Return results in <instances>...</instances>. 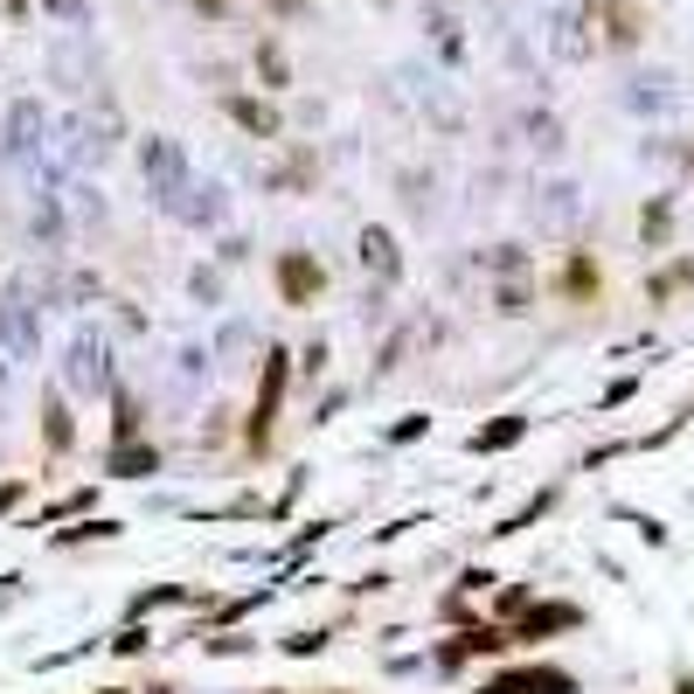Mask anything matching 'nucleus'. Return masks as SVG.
Wrapping results in <instances>:
<instances>
[{
	"label": "nucleus",
	"instance_id": "obj_1",
	"mask_svg": "<svg viewBox=\"0 0 694 694\" xmlns=\"http://www.w3.org/2000/svg\"><path fill=\"white\" fill-rule=\"evenodd\" d=\"M139 174H146L153 209H160V216H174V209H182V195H188V182H195V174H188V153H182V139H160V133H153V139H139Z\"/></svg>",
	"mask_w": 694,
	"mask_h": 694
},
{
	"label": "nucleus",
	"instance_id": "obj_2",
	"mask_svg": "<svg viewBox=\"0 0 694 694\" xmlns=\"http://www.w3.org/2000/svg\"><path fill=\"white\" fill-rule=\"evenodd\" d=\"M63 382H70L76 396H105V390H112V341H105L97 327H84V333L70 341V354H63Z\"/></svg>",
	"mask_w": 694,
	"mask_h": 694
},
{
	"label": "nucleus",
	"instance_id": "obj_3",
	"mask_svg": "<svg viewBox=\"0 0 694 694\" xmlns=\"http://www.w3.org/2000/svg\"><path fill=\"white\" fill-rule=\"evenodd\" d=\"M0 348H8L14 362H35L42 354V313H35L29 286H8V299H0Z\"/></svg>",
	"mask_w": 694,
	"mask_h": 694
},
{
	"label": "nucleus",
	"instance_id": "obj_4",
	"mask_svg": "<svg viewBox=\"0 0 694 694\" xmlns=\"http://www.w3.org/2000/svg\"><path fill=\"white\" fill-rule=\"evenodd\" d=\"M286 375H292V354L271 348L265 382H257V410H250V445H271V417H278V396H286Z\"/></svg>",
	"mask_w": 694,
	"mask_h": 694
},
{
	"label": "nucleus",
	"instance_id": "obj_5",
	"mask_svg": "<svg viewBox=\"0 0 694 694\" xmlns=\"http://www.w3.org/2000/svg\"><path fill=\"white\" fill-rule=\"evenodd\" d=\"M278 292H286V305H313L327 292V271L305 250H286V257H278Z\"/></svg>",
	"mask_w": 694,
	"mask_h": 694
},
{
	"label": "nucleus",
	"instance_id": "obj_6",
	"mask_svg": "<svg viewBox=\"0 0 694 694\" xmlns=\"http://www.w3.org/2000/svg\"><path fill=\"white\" fill-rule=\"evenodd\" d=\"M174 222H188V229H216V222H229V188H222V182H188Z\"/></svg>",
	"mask_w": 694,
	"mask_h": 694
},
{
	"label": "nucleus",
	"instance_id": "obj_7",
	"mask_svg": "<svg viewBox=\"0 0 694 694\" xmlns=\"http://www.w3.org/2000/svg\"><path fill=\"white\" fill-rule=\"evenodd\" d=\"M354 250H362V271L375 278V286H396V278H403V250H396V237H390V229H362V237H354Z\"/></svg>",
	"mask_w": 694,
	"mask_h": 694
},
{
	"label": "nucleus",
	"instance_id": "obj_8",
	"mask_svg": "<svg viewBox=\"0 0 694 694\" xmlns=\"http://www.w3.org/2000/svg\"><path fill=\"white\" fill-rule=\"evenodd\" d=\"M479 694H577V681L562 674V666H521V674H500V681H486Z\"/></svg>",
	"mask_w": 694,
	"mask_h": 694
},
{
	"label": "nucleus",
	"instance_id": "obj_9",
	"mask_svg": "<svg viewBox=\"0 0 694 694\" xmlns=\"http://www.w3.org/2000/svg\"><path fill=\"white\" fill-rule=\"evenodd\" d=\"M577 216H583V201H577L570 182H549L542 201H535V222H542V229H577Z\"/></svg>",
	"mask_w": 694,
	"mask_h": 694
},
{
	"label": "nucleus",
	"instance_id": "obj_10",
	"mask_svg": "<svg viewBox=\"0 0 694 694\" xmlns=\"http://www.w3.org/2000/svg\"><path fill=\"white\" fill-rule=\"evenodd\" d=\"M105 473H112V479H146V473H160V452L139 445V438H118L112 458H105Z\"/></svg>",
	"mask_w": 694,
	"mask_h": 694
},
{
	"label": "nucleus",
	"instance_id": "obj_11",
	"mask_svg": "<svg viewBox=\"0 0 694 694\" xmlns=\"http://www.w3.org/2000/svg\"><path fill=\"white\" fill-rule=\"evenodd\" d=\"M250 354H257V327H250V320H222V327H216V362H222V369H244Z\"/></svg>",
	"mask_w": 694,
	"mask_h": 694
},
{
	"label": "nucleus",
	"instance_id": "obj_12",
	"mask_svg": "<svg viewBox=\"0 0 694 694\" xmlns=\"http://www.w3.org/2000/svg\"><path fill=\"white\" fill-rule=\"evenodd\" d=\"M500 646H507V632H494V625H473V632H458L452 646H438L431 660H438V666H458V660H473V653H500Z\"/></svg>",
	"mask_w": 694,
	"mask_h": 694
},
{
	"label": "nucleus",
	"instance_id": "obj_13",
	"mask_svg": "<svg viewBox=\"0 0 694 694\" xmlns=\"http://www.w3.org/2000/svg\"><path fill=\"white\" fill-rule=\"evenodd\" d=\"M222 112L237 118V125H244L250 139H278V112H271V105H257V97H229Z\"/></svg>",
	"mask_w": 694,
	"mask_h": 694
},
{
	"label": "nucleus",
	"instance_id": "obj_14",
	"mask_svg": "<svg viewBox=\"0 0 694 694\" xmlns=\"http://www.w3.org/2000/svg\"><path fill=\"white\" fill-rule=\"evenodd\" d=\"M29 229H35V244H42V250H56V244L70 237V222H63V209H56V195H35Z\"/></svg>",
	"mask_w": 694,
	"mask_h": 694
},
{
	"label": "nucleus",
	"instance_id": "obj_15",
	"mask_svg": "<svg viewBox=\"0 0 694 694\" xmlns=\"http://www.w3.org/2000/svg\"><path fill=\"white\" fill-rule=\"evenodd\" d=\"M528 438V417H500V424H479L473 438H466V452H507V445H521Z\"/></svg>",
	"mask_w": 694,
	"mask_h": 694
},
{
	"label": "nucleus",
	"instance_id": "obj_16",
	"mask_svg": "<svg viewBox=\"0 0 694 694\" xmlns=\"http://www.w3.org/2000/svg\"><path fill=\"white\" fill-rule=\"evenodd\" d=\"M209 362H216V348H182V354H174V390L195 396L201 382H209Z\"/></svg>",
	"mask_w": 694,
	"mask_h": 694
},
{
	"label": "nucleus",
	"instance_id": "obj_17",
	"mask_svg": "<svg viewBox=\"0 0 694 694\" xmlns=\"http://www.w3.org/2000/svg\"><path fill=\"white\" fill-rule=\"evenodd\" d=\"M570 625H583V611H577V604H542V611H528V619H521V639H542V632H570Z\"/></svg>",
	"mask_w": 694,
	"mask_h": 694
},
{
	"label": "nucleus",
	"instance_id": "obj_18",
	"mask_svg": "<svg viewBox=\"0 0 694 694\" xmlns=\"http://www.w3.org/2000/svg\"><path fill=\"white\" fill-rule=\"evenodd\" d=\"M42 438H49V452H70V438H76V431H70V410H63L56 396L42 403Z\"/></svg>",
	"mask_w": 694,
	"mask_h": 694
},
{
	"label": "nucleus",
	"instance_id": "obj_19",
	"mask_svg": "<svg viewBox=\"0 0 694 694\" xmlns=\"http://www.w3.org/2000/svg\"><path fill=\"white\" fill-rule=\"evenodd\" d=\"M479 265L494 271V278H521V271H528V257H521V244H494V250L479 257Z\"/></svg>",
	"mask_w": 694,
	"mask_h": 694
},
{
	"label": "nucleus",
	"instance_id": "obj_20",
	"mask_svg": "<svg viewBox=\"0 0 694 694\" xmlns=\"http://www.w3.org/2000/svg\"><path fill=\"white\" fill-rule=\"evenodd\" d=\"M160 604H195V590H182V583H160V590H139L133 598V611L146 619V611H160Z\"/></svg>",
	"mask_w": 694,
	"mask_h": 694
},
{
	"label": "nucleus",
	"instance_id": "obj_21",
	"mask_svg": "<svg viewBox=\"0 0 694 694\" xmlns=\"http://www.w3.org/2000/svg\"><path fill=\"white\" fill-rule=\"evenodd\" d=\"M188 299H195V305H222V278H216L209 265L188 271Z\"/></svg>",
	"mask_w": 694,
	"mask_h": 694
},
{
	"label": "nucleus",
	"instance_id": "obj_22",
	"mask_svg": "<svg viewBox=\"0 0 694 694\" xmlns=\"http://www.w3.org/2000/svg\"><path fill=\"white\" fill-rule=\"evenodd\" d=\"M112 535H125L118 521H105V514H97V521H84V528H63L56 542H112Z\"/></svg>",
	"mask_w": 694,
	"mask_h": 694
},
{
	"label": "nucleus",
	"instance_id": "obj_23",
	"mask_svg": "<svg viewBox=\"0 0 694 694\" xmlns=\"http://www.w3.org/2000/svg\"><path fill=\"white\" fill-rule=\"evenodd\" d=\"M42 14H56L63 29H84V21H91V0H42Z\"/></svg>",
	"mask_w": 694,
	"mask_h": 694
},
{
	"label": "nucleus",
	"instance_id": "obj_24",
	"mask_svg": "<svg viewBox=\"0 0 694 694\" xmlns=\"http://www.w3.org/2000/svg\"><path fill=\"white\" fill-rule=\"evenodd\" d=\"M494 305H500L507 320H521V313H528V286H521V278H507V286L494 292Z\"/></svg>",
	"mask_w": 694,
	"mask_h": 694
},
{
	"label": "nucleus",
	"instance_id": "obj_25",
	"mask_svg": "<svg viewBox=\"0 0 694 694\" xmlns=\"http://www.w3.org/2000/svg\"><path fill=\"white\" fill-rule=\"evenodd\" d=\"M91 507V494H70V500H56V507H42L35 514V528H49V521H70V514H84Z\"/></svg>",
	"mask_w": 694,
	"mask_h": 694
},
{
	"label": "nucleus",
	"instance_id": "obj_26",
	"mask_svg": "<svg viewBox=\"0 0 694 694\" xmlns=\"http://www.w3.org/2000/svg\"><path fill=\"white\" fill-rule=\"evenodd\" d=\"M528 133H535V146H542V153H562V125L556 118H528Z\"/></svg>",
	"mask_w": 694,
	"mask_h": 694
},
{
	"label": "nucleus",
	"instance_id": "obj_27",
	"mask_svg": "<svg viewBox=\"0 0 694 694\" xmlns=\"http://www.w3.org/2000/svg\"><path fill=\"white\" fill-rule=\"evenodd\" d=\"M257 76H265V84H286V56H278V49L265 42L257 49Z\"/></svg>",
	"mask_w": 694,
	"mask_h": 694
},
{
	"label": "nucleus",
	"instance_id": "obj_28",
	"mask_svg": "<svg viewBox=\"0 0 694 694\" xmlns=\"http://www.w3.org/2000/svg\"><path fill=\"white\" fill-rule=\"evenodd\" d=\"M286 653H299V660H305V653H327V632H292Z\"/></svg>",
	"mask_w": 694,
	"mask_h": 694
},
{
	"label": "nucleus",
	"instance_id": "obj_29",
	"mask_svg": "<svg viewBox=\"0 0 694 694\" xmlns=\"http://www.w3.org/2000/svg\"><path fill=\"white\" fill-rule=\"evenodd\" d=\"M76 216H84V222H105V195H91V188H76Z\"/></svg>",
	"mask_w": 694,
	"mask_h": 694
},
{
	"label": "nucleus",
	"instance_id": "obj_30",
	"mask_svg": "<svg viewBox=\"0 0 694 694\" xmlns=\"http://www.w3.org/2000/svg\"><path fill=\"white\" fill-rule=\"evenodd\" d=\"M424 424H431V417H403V424L390 431V445H410V438H424Z\"/></svg>",
	"mask_w": 694,
	"mask_h": 694
},
{
	"label": "nucleus",
	"instance_id": "obj_31",
	"mask_svg": "<svg viewBox=\"0 0 694 694\" xmlns=\"http://www.w3.org/2000/svg\"><path fill=\"white\" fill-rule=\"evenodd\" d=\"M666 237V201H653V209H646V244H660Z\"/></svg>",
	"mask_w": 694,
	"mask_h": 694
},
{
	"label": "nucleus",
	"instance_id": "obj_32",
	"mask_svg": "<svg viewBox=\"0 0 694 694\" xmlns=\"http://www.w3.org/2000/svg\"><path fill=\"white\" fill-rule=\"evenodd\" d=\"M271 8H278V14H305V0H271Z\"/></svg>",
	"mask_w": 694,
	"mask_h": 694
},
{
	"label": "nucleus",
	"instance_id": "obj_33",
	"mask_svg": "<svg viewBox=\"0 0 694 694\" xmlns=\"http://www.w3.org/2000/svg\"><path fill=\"white\" fill-rule=\"evenodd\" d=\"M0 390H8V362H0Z\"/></svg>",
	"mask_w": 694,
	"mask_h": 694
},
{
	"label": "nucleus",
	"instance_id": "obj_34",
	"mask_svg": "<svg viewBox=\"0 0 694 694\" xmlns=\"http://www.w3.org/2000/svg\"><path fill=\"white\" fill-rule=\"evenodd\" d=\"M146 694H174V687H146Z\"/></svg>",
	"mask_w": 694,
	"mask_h": 694
}]
</instances>
